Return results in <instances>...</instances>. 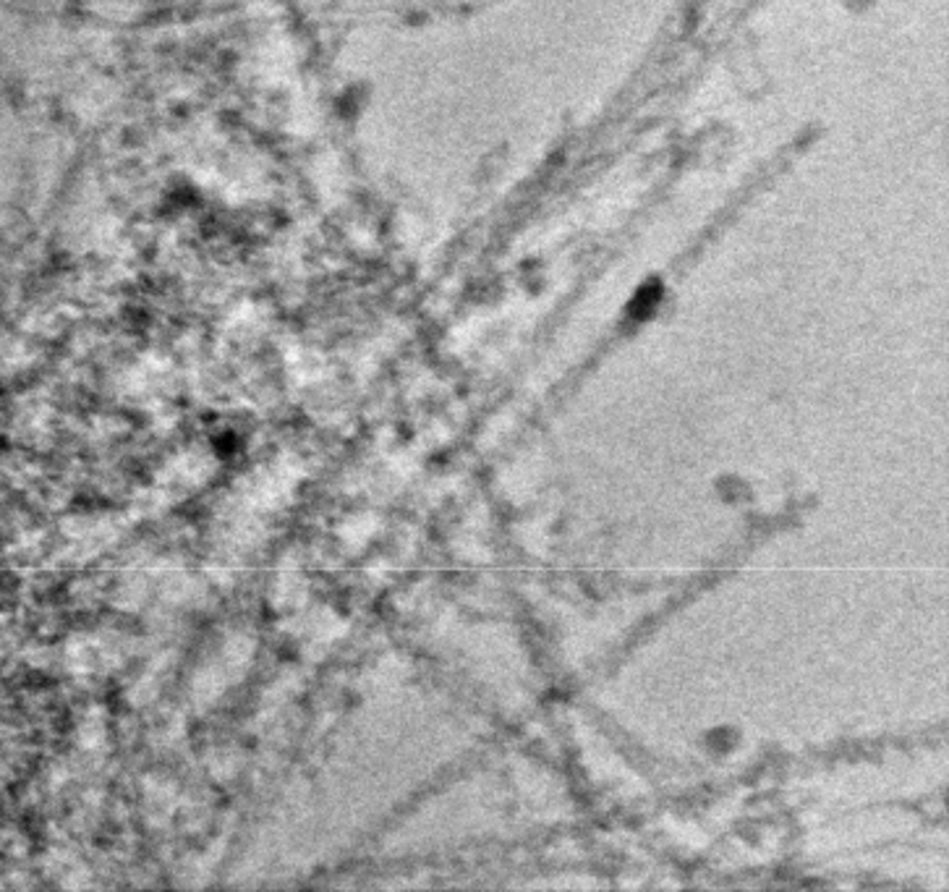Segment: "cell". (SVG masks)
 <instances>
[{
	"label": "cell",
	"mask_w": 949,
	"mask_h": 892,
	"mask_svg": "<svg viewBox=\"0 0 949 892\" xmlns=\"http://www.w3.org/2000/svg\"><path fill=\"white\" fill-rule=\"evenodd\" d=\"M656 302H660V285H646V289L633 298V304H630V315L646 317L649 311L654 309Z\"/></svg>",
	"instance_id": "6da1fadb"
}]
</instances>
